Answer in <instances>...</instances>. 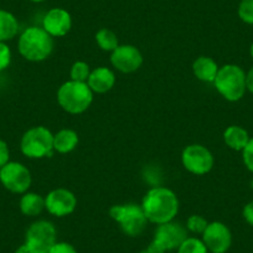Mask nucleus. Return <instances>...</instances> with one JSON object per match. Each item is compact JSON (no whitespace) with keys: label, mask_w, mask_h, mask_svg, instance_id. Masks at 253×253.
Wrapping results in <instances>:
<instances>
[{"label":"nucleus","mask_w":253,"mask_h":253,"mask_svg":"<svg viewBox=\"0 0 253 253\" xmlns=\"http://www.w3.org/2000/svg\"><path fill=\"white\" fill-rule=\"evenodd\" d=\"M213 84L218 93L230 102L240 101L245 96L247 89L245 71L240 66L232 63H228L218 69Z\"/></svg>","instance_id":"nucleus-4"},{"label":"nucleus","mask_w":253,"mask_h":253,"mask_svg":"<svg viewBox=\"0 0 253 253\" xmlns=\"http://www.w3.org/2000/svg\"><path fill=\"white\" fill-rule=\"evenodd\" d=\"M87 84L93 93H106L116 84V75L108 67H97L89 74Z\"/></svg>","instance_id":"nucleus-15"},{"label":"nucleus","mask_w":253,"mask_h":253,"mask_svg":"<svg viewBox=\"0 0 253 253\" xmlns=\"http://www.w3.org/2000/svg\"><path fill=\"white\" fill-rule=\"evenodd\" d=\"M30 1H33V3H42L45 0H30Z\"/></svg>","instance_id":"nucleus-34"},{"label":"nucleus","mask_w":253,"mask_h":253,"mask_svg":"<svg viewBox=\"0 0 253 253\" xmlns=\"http://www.w3.org/2000/svg\"><path fill=\"white\" fill-rule=\"evenodd\" d=\"M186 238V228L180 225V223L170 221V222L158 225L153 241L167 252V251L177 250L179 246Z\"/></svg>","instance_id":"nucleus-13"},{"label":"nucleus","mask_w":253,"mask_h":253,"mask_svg":"<svg viewBox=\"0 0 253 253\" xmlns=\"http://www.w3.org/2000/svg\"><path fill=\"white\" fill-rule=\"evenodd\" d=\"M57 102L61 108L70 114H81L89 108L93 102V92L87 82L70 81L60 86Z\"/></svg>","instance_id":"nucleus-3"},{"label":"nucleus","mask_w":253,"mask_h":253,"mask_svg":"<svg viewBox=\"0 0 253 253\" xmlns=\"http://www.w3.org/2000/svg\"><path fill=\"white\" fill-rule=\"evenodd\" d=\"M238 16L246 24L253 25V0H242L238 6Z\"/></svg>","instance_id":"nucleus-25"},{"label":"nucleus","mask_w":253,"mask_h":253,"mask_svg":"<svg viewBox=\"0 0 253 253\" xmlns=\"http://www.w3.org/2000/svg\"><path fill=\"white\" fill-rule=\"evenodd\" d=\"M177 253H209L203 240L196 237H187L177 248Z\"/></svg>","instance_id":"nucleus-22"},{"label":"nucleus","mask_w":253,"mask_h":253,"mask_svg":"<svg viewBox=\"0 0 253 253\" xmlns=\"http://www.w3.org/2000/svg\"><path fill=\"white\" fill-rule=\"evenodd\" d=\"M242 158L246 168H247L251 172H253V138H251L250 142L247 143V145L243 148Z\"/></svg>","instance_id":"nucleus-27"},{"label":"nucleus","mask_w":253,"mask_h":253,"mask_svg":"<svg viewBox=\"0 0 253 253\" xmlns=\"http://www.w3.org/2000/svg\"><path fill=\"white\" fill-rule=\"evenodd\" d=\"M9 159H10V150L8 144L4 140H0V169L8 164Z\"/></svg>","instance_id":"nucleus-29"},{"label":"nucleus","mask_w":253,"mask_h":253,"mask_svg":"<svg viewBox=\"0 0 253 253\" xmlns=\"http://www.w3.org/2000/svg\"><path fill=\"white\" fill-rule=\"evenodd\" d=\"M164 252L165 251L163 250V248H160L159 246L154 242V241H152V243H150V245L148 246V247L145 248L142 253H164Z\"/></svg>","instance_id":"nucleus-31"},{"label":"nucleus","mask_w":253,"mask_h":253,"mask_svg":"<svg viewBox=\"0 0 253 253\" xmlns=\"http://www.w3.org/2000/svg\"><path fill=\"white\" fill-rule=\"evenodd\" d=\"M19 23L18 19L10 11L0 9V41L6 42L18 35Z\"/></svg>","instance_id":"nucleus-18"},{"label":"nucleus","mask_w":253,"mask_h":253,"mask_svg":"<svg viewBox=\"0 0 253 253\" xmlns=\"http://www.w3.org/2000/svg\"><path fill=\"white\" fill-rule=\"evenodd\" d=\"M250 139L247 130L238 126H230L223 133V140L226 145L233 150H243Z\"/></svg>","instance_id":"nucleus-19"},{"label":"nucleus","mask_w":253,"mask_h":253,"mask_svg":"<svg viewBox=\"0 0 253 253\" xmlns=\"http://www.w3.org/2000/svg\"><path fill=\"white\" fill-rule=\"evenodd\" d=\"M48 253H77L76 248L67 242H56Z\"/></svg>","instance_id":"nucleus-28"},{"label":"nucleus","mask_w":253,"mask_h":253,"mask_svg":"<svg viewBox=\"0 0 253 253\" xmlns=\"http://www.w3.org/2000/svg\"><path fill=\"white\" fill-rule=\"evenodd\" d=\"M89 74H91V70H89L88 63L84 61H76L71 66V71H70L72 81L77 82H87Z\"/></svg>","instance_id":"nucleus-23"},{"label":"nucleus","mask_w":253,"mask_h":253,"mask_svg":"<svg viewBox=\"0 0 253 253\" xmlns=\"http://www.w3.org/2000/svg\"><path fill=\"white\" fill-rule=\"evenodd\" d=\"M250 52H251V56H252V58H253V43H252V46H251V50H250Z\"/></svg>","instance_id":"nucleus-35"},{"label":"nucleus","mask_w":253,"mask_h":253,"mask_svg":"<svg viewBox=\"0 0 253 253\" xmlns=\"http://www.w3.org/2000/svg\"><path fill=\"white\" fill-rule=\"evenodd\" d=\"M18 50L25 60L40 62L52 53L53 38L43 28L30 26L19 36Z\"/></svg>","instance_id":"nucleus-2"},{"label":"nucleus","mask_w":253,"mask_h":253,"mask_svg":"<svg viewBox=\"0 0 253 253\" xmlns=\"http://www.w3.org/2000/svg\"><path fill=\"white\" fill-rule=\"evenodd\" d=\"M20 149L30 159H41L51 157L53 150V134L46 126H33L24 133Z\"/></svg>","instance_id":"nucleus-6"},{"label":"nucleus","mask_w":253,"mask_h":253,"mask_svg":"<svg viewBox=\"0 0 253 253\" xmlns=\"http://www.w3.org/2000/svg\"><path fill=\"white\" fill-rule=\"evenodd\" d=\"M112 66L123 74H132L140 69L143 55L139 48L133 45H119L111 53Z\"/></svg>","instance_id":"nucleus-12"},{"label":"nucleus","mask_w":253,"mask_h":253,"mask_svg":"<svg viewBox=\"0 0 253 253\" xmlns=\"http://www.w3.org/2000/svg\"><path fill=\"white\" fill-rule=\"evenodd\" d=\"M56 227L47 220H39L31 223L26 231L25 243L35 253H48L56 241Z\"/></svg>","instance_id":"nucleus-7"},{"label":"nucleus","mask_w":253,"mask_h":253,"mask_svg":"<svg viewBox=\"0 0 253 253\" xmlns=\"http://www.w3.org/2000/svg\"><path fill=\"white\" fill-rule=\"evenodd\" d=\"M218 69L220 67L217 62L208 56H200L193 63V72L196 79L203 82H208V84H211V82L213 84Z\"/></svg>","instance_id":"nucleus-16"},{"label":"nucleus","mask_w":253,"mask_h":253,"mask_svg":"<svg viewBox=\"0 0 253 253\" xmlns=\"http://www.w3.org/2000/svg\"><path fill=\"white\" fill-rule=\"evenodd\" d=\"M96 42L101 50L107 51V52H112V51H114L119 46V41L116 34L106 28L97 31Z\"/></svg>","instance_id":"nucleus-21"},{"label":"nucleus","mask_w":253,"mask_h":253,"mask_svg":"<svg viewBox=\"0 0 253 253\" xmlns=\"http://www.w3.org/2000/svg\"><path fill=\"white\" fill-rule=\"evenodd\" d=\"M15 253H35V252H34V251L31 250V248L29 247V246L26 245V243H24V245H21L20 247L16 248Z\"/></svg>","instance_id":"nucleus-33"},{"label":"nucleus","mask_w":253,"mask_h":253,"mask_svg":"<svg viewBox=\"0 0 253 253\" xmlns=\"http://www.w3.org/2000/svg\"><path fill=\"white\" fill-rule=\"evenodd\" d=\"M246 88L253 93V67L248 71V74L246 75Z\"/></svg>","instance_id":"nucleus-32"},{"label":"nucleus","mask_w":253,"mask_h":253,"mask_svg":"<svg viewBox=\"0 0 253 253\" xmlns=\"http://www.w3.org/2000/svg\"><path fill=\"white\" fill-rule=\"evenodd\" d=\"M209 222L205 217L200 215H191L186 221V228L193 233L203 235L204 231L208 227Z\"/></svg>","instance_id":"nucleus-24"},{"label":"nucleus","mask_w":253,"mask_h":253,"mask_svg":"<svg viewBox=\"0 0 253 253\" xmlns=\"http://www.w3.org/2000/svg\"><path fill=\"white\" fill-rule=\"evenodd\" d=\"M79 135L72 129H61L53 135V150L60 154H67L76 149Z\"/></svg>","instance_id":"nucleus-17"},{"label":"nucleus","mask_w":253,"mask_h":253,"mask_svg":"<svg viewBox=\"0 0 253 253\" xmlns=\"http://www.w3.org/2000/svg\"><path fill=\"white\" fill-rule=\"evenodd\" d=\"M142 209L149 222L162 223L174 221L179 212V200L176 194L168 187H153L144 195Z\"/></svg>","instance_id":"nucleus-1"},{"label":"nucleus","mask_w":253,"mask_h":253,"mask_svg":"<svg viewBox=\"0 0 253 253\" xmlns=\"http://www.w3.org/2000/svg\"><path fill=\"white\" fill-rule=\"evenodd\" d=\"M11 62V50L6 42L0 41V72L9 67Z\"/></svg>","instance_id":"nucleus-26"},{"label":"nucleus","mask_w":253,"mask_h":253,"mask_svg":"<svg viewBox=\"0 0 253 253\" xmlns=\"http://www.w3.org/2000/svg\"><path fill=\"white\" fill-rule=\"evenodd\" d=\"M109 216L119 225L121 230L130 237H137L144 232L149 221L145 217L142 206L137 204L114 205L109 210Z\"/></svg>","instance_id":"nucleus-5"},{"label":"nucleus","mask_w":253,"mask_h":253,"mask_svg":"<svg viewBox=\"0 0 253 253\" xmlns=\"http://www.w3.org/2000/svg\"><path fill=\"white\" fill-rule=\"evenodd\" d=\"M181 162L187 171L195 175L208 174L215 164L212 153L201 144L187 145L182 150Z\"/></svg>","instance_id":"nucleus-9"},{"label":"nucleus","mask_w":253,"mask_h":253,"mask_svg":"<svg viewBox=\"0 0 253 253\" xmlns=\"http://www.w3.org/2000/svg\"><path fill=\"white\" fill-rule=\"evenodd\" d=\"M242 215H243V217H245L246 222H247L248 225L253 226V201L248 203L247 205L243 208Z\"/></svg>","instance_id":"nucleus-30"},{"label":"nucleus","mask_w":253,"mask_h":253,"mask_svg":"<svg viewBox=\"0 0 253 253\" xmlns=\"http://www.w3.org/2000/svg\"><path fill=\"white\" fill-rule=\"evenodd\" d=\"M203 242L211 253H226L232 245V235L225 223L209 222L203 233Z\"/></svg>","instance_id":"nucleus-10"},{"label":"nucleus","mask_w":253,"mask_h":253,"mask_svg":"<svg viewBox=\"0 0 253 253\" xmlns=\"http://www.w3.org/2000/svg\"><path fill=\"white\" fill-rule=\"evenodd\" d=\"M77 198L72 191L63 187L52 190L45 198V209L48 213L63 217L76 210Z\"/></svg>","instance_id":"nucleus-11"},{"label":"nucleus","mask_w":253,"mask_h":253,"mask_svg":"<svg viewBox=\"0 0 253 253\" xmlns=\"http://www.w3.org/2000/svg\"><path fill=\"white\" fill-rule=\"evenodd\" d=\"M0 182L6 190L14 194H25L31 186V172L24 164L9 162L0 169Z\"/></svg>","instance_id":"nucleus-8"},{"label":"nucleus","mask_w":253,"mask_h":253,"mask_svg":"<svg viewBox=\"0 0 253 253\" xmlns=\"http://www.w3.org/2000/svg\"><path fill=\"white\" fill-rule=\"evenodd\" d=\"M42 28L52 38H61L71 30L72 18L69 11L65 9L53 8L43 16Z\"/></svg>","instance_id":"nucleus-14"},{"label":"nucleus","mask_w":253,"mask_h":253,"mask_svg":"<svg viewBox=\"0 0 253 253\" xmlns=\"http://www.w3.org/2000/svg\"><path fill=\"white\" fill-rule=\"evenodd\" d=\"M45 209V199L36 193H25L20 199V211L25 216H38Z\"/></svg>","instance_id":"nucleus-20"}]
</instances>
